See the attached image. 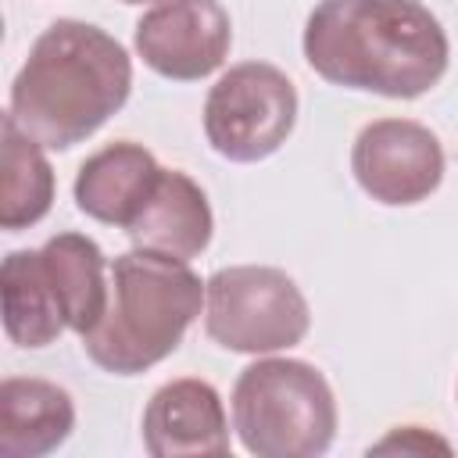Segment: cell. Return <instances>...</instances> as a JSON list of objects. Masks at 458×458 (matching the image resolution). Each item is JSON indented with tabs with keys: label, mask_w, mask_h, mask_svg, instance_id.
<instances>
[{
	"label": "cell",
	"mask_w": 458,
	"mask_h": 458,
	"mask_svg": "<svg viewBox=\"0 0 458 458\" xmlns=\"http://www.w3.org/2000/svg\"><path fill=\"white\" fill-rule=\"evenodd\" d=\"M301 47L326 82L390 100L429 93L451 64L447 32L422 0H318Z\"/></svg>",
	"instance_id": "6da1fadb"
},
{
	"label": "cell",
	"mask_w": 458,
	"mask_h": 458,
	"mask_svg": "<svg viewBox=\"0 0 458 458\" xmlns=\"http://www.w3.org/2000/svg\"><path fill=\"white\" fill-rule=\"evenodd\" d=\"M132 93V57L100 25L50 21L11 82L7 114L47 150L89 140Z\"/></svg>",
	"instance_id": "7a4b0ae2"
},
{
	"label": "cell",
	"mask_w": 458,
	"mask_h": 458,
	"mask_svg": "<svg viewBox=\"0 0 458 458\" xmlns=\"http://www.w3.org/2000/svg\"><path fill=\"white\" fill-rule=\"evenodd\" d=\"M200 276L190 261L132 247L111 261L104 318L82 336L86 358L111 376H140L175 354L204 308Z\"/></svg>",
	"instance_id": "3957f363"
},
{
	"label": "cell",
	"mask_w": 458,
	"mask_h": 458,
	"mask_svg": "<svg viewBox=\"0 0 458 458\" xmlns=\"http://www.w3.org/2000/svg\"><path fill=\"white\" fill-rule=\"evenodd\" d=\"M329 379L301 358L258 354L233 386V429L258 458H315L336 440Z\"/></svg>",
	"instance_id": "277c9868"
},
{
	"label": "cell",
	"mask_w": 458,
	"mask_h": 458,
	"mask_svg": "<svg viewBox=\"0 0 458 458\" xmlns=\"http://www.w3.org/2000/svg\"><path fill=\"white\" fill-rule=\"evenodd\" d=\"M311 329L301 286L272 265H229L204 286V333L233 354H276Z\"/></svg>",
	"instance_id": "5b68a950"
},
{
	"label": "cell",
	"mask_w": 458,
	"mask_h": 458,
	"mask_svg": "<svg viewBox=\"0 0 458 458\" xmlns=\"http://www.w3.org/2000/svg\"><path fill=\"white\" fill-rule=\"evenodd\" d=\"M297 86L268 61H240L218 75L204 100L211 150L236 165L272 157L297 125Z\"/></svg>",
	"instance_id": "8992f818"
},
{
	"label": "cell",
	"mask_w": 458,
	"mask_h": 458,
	"mask_svg": "<svg viewBox=\"0 0 458 458\" xmlns=\"http://www.w3.org/2000/svg\"><path fill=\"white\" fill-rule=\"evenodd\" d=\"M444 147L437 132L411 118H376L351 147L354 182L386 208L422 204L444 182Z\"/></svg>",
	"instance_id": "52a82bcc"
},
{
	"label": "cell",
	"mask_w": 458,
	"mask_h": 458,
	"mask_svg": "<svg viewBox=\"0 0 458 458\" xmlns=\"http://www.w3.org/2000/svg\"><path fill=\"white\" fill-rule=\"evenodd\" d=\"M132 47L150 72L197 82L229 57L233 21L218 0H157L136 21Z\"/></svg>",
	"instance_id": "ba28073f"
},
{
	"label": "cell",
	"mask_w": 458,
	"mask_h": 458,
	"mask_svg": "<svg viewBox=\"0 0 458 458\" xmlns=\"http://www.w3.org/2000/svg\"><path fill=\"white\" fill-rule=\"evenodd\" d=\"M143 447L154 458L229 454V415L218 390L197 376L157 386L143 408Z\"/></svg>",
	"instance_id": "9c48e42d"
},
{
	"label": "cell",
	"mask_w": 458,
	"mask_h": 458,
	"mask_svg": "<svg viewBox=\"0 0 458 458\" xmlns=\"http://www.w3.org/2000/svg\"><path fill=\"white\" fill-rule=\"evenodd\" d=\"M161 179L157 157L132 140H114L89 154L75 175V208L104 225L129 229Z\"/></svg>",
	"instance_id": "30bf717a"
},
{
	"label": "cell",
	"mask_w": 458,
	"mask_h": 458,
	"mask_svg": "<svg viewBox=\"0 0 458 458\" xmlns=\"http://www.w3.org/2000/svg\"><path fill=\"white\" fill-rule=\"evenodd\" d=\"M125 233L136 247L190 261L208 250L215 233V215L197 179H190L179 168H161L150 200Z\"/></svg>",
	"instance_id": "8fae6325"
},
{
	"label": "cell",
	"mask_w": 458,
	"mask_h": 458,
	"mask_svg": "<svg viewBox=\"0 0 458 458\" xmlns=\"http://www.w3.org/2000/svg\"><path fill=\"white\" fill-rule=\"evenodd\" d=\"M75 429V401L64 386L36 376H7L0 383V454L43 458Z\"/></svg>",
	"instance_id": "7c38bea8"
},
{
	"label": "cell",
	"mask_w": 458,
	"mask_h": 458,
	"mask_svg": "<svg viewBox=\"0 0 458 458\" xmlns=\"http://www.w3.org/2000/svg\"><path fill=\"white\" fill-rule=\"evenodd\" d=\"M39 261L64 326L86 336L104 318L111 297V268L100 243L82 233H57L39 247Z\"/></svg>",
	"instance_id": "4fadbf2b"
},
{
	"label": "cell",
	"mask_w": 458,
	"mask_h": 458,
	"mask_svg": "<svg viewBox=\"0 0 458 458\" xmlns=\"http://www.w3.org/2000/svg\"><path fill=\"white\" fill-rule=\"evenodd\" d=\"M0 301H4V333L14 347L39 351L68 329L57 297L47 283L39 250H11L4 258Z\"/></svg>",
	"instance_id": "5bb4252c"
},
{
	"label": "cell",
	"mask_w": 458,
	"mask_h": 458,
	"mask_svg": "<svg viewBox=\"0 0 458 458\" xmlns=\"http://www.w3.org/2000/svg\"><path fill=\"white\" fill-rule=\"evenodd\" d=\"M0 157H4V182H0V225L7 233L36 225L54 204V168L47 161V147L36 143L11 114L0 122Z\"/></svg>",
	"instance_id": "9a60e30c"
},
{
	"label": "cell",
	"mask_w": 458,
	"mask_h": 458,
	"mask_svg": "<svg viewBox=\"0 0 458 458\" xmlns=\"http://www.w3.org/2000/svg\"><path fill=\"white\" fill-rule=\"evenodd\" d=\"M386 451H401V454H429V451H440V454H451V444L422 426H394L383 440H376L369 447V454H386Z\"/></svg>",
	"instance_id": "2e32d148"
},
{
	"label": "cell",
	"mask_w": 458,
	"mask_h": 458,
	"mask_svg": "<svg viewBox=\"0 0 458 458\" xmlns=\"http://www.w3.org/2000/svg\"><path fill=\"white\" fill-rule=\"evenodd\" d=\"M122 4H157V0H122Z\"/></svg>",
	"instance_id": "e0dca14e"
}]
</instances>
